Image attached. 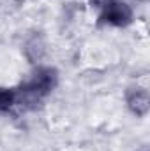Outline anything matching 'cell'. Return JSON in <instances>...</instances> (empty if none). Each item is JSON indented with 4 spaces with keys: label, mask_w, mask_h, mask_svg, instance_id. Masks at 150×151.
Returning a JSON list of instances; mask_svg holds the SVG:
<instances>
[{
    "label": "cell",
    "mask_w": 150,
    "mask_h": 151,
    "mask_svg": "<svg viewBox=\"0 0 150 151\" xmlns=\"http://www.w3.org/2000/svg\"><path fill=\"white\" fill-rule=\"evenodd\" d=\"M127 106L136 116H147L150 109V97L147 88H133L127 93Z\"/></svg>",
    "instance_id": "1"
},
{
    "label": "cell",
    "mask_w": 150,
    "mask_h": 151,
    "mask_svg": "<svg viewBox=\"0 0 150 151\" xmlns=\"http://www.w3.org/2000/svg\"><path fill=\"white\" fill-rule=\"evenodd\" d=\"M131 18V11L124 2H110L104 5L103 9V19L113 23V25H124L125 21H129Z\"/></svg>",
    "instance_id": "2"
},
{
    "label": "cell",
    "mask_w": 150,
    "mask_h": 151,
    "mask_svg": "<svg viewBox=\"0 0 150 151\" xmlns=\"http://www.w3.org/2000/svg\"><path fill=\"white\" fill-rule=\"evenodd\" d=\"M14 99H16L14 91L0 88V113H2V111H7V109L14 104Z\"/></svg>",
    "instance_id": "3"
}]
</instances>
